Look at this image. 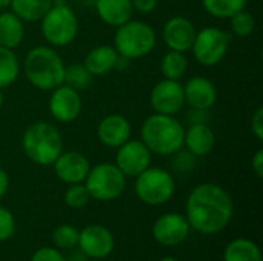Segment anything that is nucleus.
<instances>
[{
    "label": "nucleus",
    "mask_w": 263,
    "mask_h": 261,
    "mask_svg": "<svg viewBox=\"0 0 263 261\" xmlns=\"http://www.w3.org/2000/svg\"><path fill=\"white\" fill-rule=\"evenodd\" d=\"M142 142L157 155H173L183 148L185 129L174 115L151 114L142 125Z\"/></svg>",
    "instance_id": "2"
},
{
    "label": "nucleus",
    "mask_w": 263,
    "mask_h": 261,
    "mask_svg": "<svg viewBox=\"0 0 263 261\" xmlns=\"http://www.w3.org/2000/svg\"><path fill=\"white\" fill-rule=\"evenodd\" d=\"M186 69H188V58L185 52L170 49L160 60V71L165 75V78L180 80L186 74Z\"/></svg>",
    "instance_id": "25"
},
{
    "label": "nucleus",
    "mask_w": 263,
    "mask_h": 261,
    "mask_svg": "<svg viewBox=\"0 0 263 261\" xmlns=\"http://www.w3.org/2000/svg\"><path fill=\"white\" fill-rule=\"evenodd\" d=\"M92 77L94 75L85 68L83 63H72L69 66H65L63 83L80 92L92 83Z\"/></svg>",
    "instance_id": "28"
},
{
    "label": "nucleus",
    "mask_w": 263,
    "mask_h": 261,
    "mask_svg": "<svg viewBox=\"0 0 263 261\" xmlns=\"http://www.w3.org/2000/svg\"><path fill=\"white\" fill-rule=\"evenodd\" d=\"M251 132L257 140H263V108L259 106L251 117Z\"/></svg>",
    "instance_id": "34"
},
{
    "label": "nucleus",
    "mask_w": 263,
    "mask_h": 261,
    "mask_svg": "<svg viewBox=\"0 0 263 261\" xmlns=\"http://www.w3.org/2000/svg\"><path fill=\"white\" fill-rule=\"evenodd\" d=\"M159 261H179L177 258H174V257H163V258H160Z\"/></svg>",
    "instance_id": "39"
},
{
    "label": "nucleus",
    "mask_w": 263,
    "mask_h": 261,
    "mask_svg": "<svg viewBox=\"0 0 263 261\" xmlns=\"http://www.w3.org/2000/svg\"><path fill=\"white\" fill-rule=\"evenodd\" d=\"M126 177L114 163H100L89 169L85 186L91 198L99 202H111L122 195Z\"/></svg>",
    "instance_id": "8"
},
{
    "label": "nucleus",
    "mask_w": 263,
    "mask_h": 261,
    "mask_svg": "<svg viewBox=\"0 0 263 261\" xmlns=\"http://www.w3.org/2000/svg\"><path fill=\"white\" fill-rule=\"evenodd\" d=\"M223 261H262V254L254 242L237 238L227 246Z\"/></svg>",
    "instance_id": "24"
},
{
    "label": "nucleus",
    "mask_w": 263,
    "mask_h": 261,
    "mask_svg": "<svg viewBox=\"0 0 263 261\" xmlns=\"http://www.w3.org/2000/svg\"><path fill=\"white\" fill-rule=\"evenodd\" d=\"M25 38L23 20L18 18L12 11L0 12V46L15 49Z\"/></svg>",
    "instance_id": "22"
},
{
    "label": "nucleus",
    "mask_w": 263,
    "mask_h": 261,
    "mask_svg": "<svg viewBox=\"0 0 263 261\" xmlns=\"http://www.w3.org/2000/svg\"><path fill=\"white\" fill-rule=\"evenodd\" d=\"M131 137V123L125 115L111 114L97 125V138L102 145L117 149Z\"/></svg>",
    "instance_id": "18"
},
{
    "label": "nucleus",
    "mask_w": 263,
    "mask_h": 261,
    "mask_svg": "<svg viewBox=\"0 0 263 261\" xmlns=\"http://www.w3.org/2000/svg\"><path fill=\"white\" fill-rule=\"evenodd\" d=\"M48 108L54 120H57L59 123H71L80 115L82 97L79 91L63 83L52 89Z\"/></svg>",
    "instance_id": "12"
},
{
    "label": "nucleus",
    "mask_w": 263,
    "mask_h": 261,
    "mask_svg": "<svg viewBox=\"0 0 263 261\" xmlns=\"http://www.w3.org/2000/svg\"><path fill=\"white\" fill-rule=\"evenodd\" d=\"M151 151L142 140H128L117 148L116 166L125 177H137L151 166Z\"/></svg>",
    "instance_id": "10"
},
{
    "label": "nucleus",
    "mask_w": 263,
    "mask_h": 261,
    "mask_svg": "<svg viewBox=\"0 0 263 261\" xmlns=\"http://www.w3.org/2000/svg\"><path fill=\"white\" fill-rule=\"evenodd\" d=\"M15 232V220L14 215L6 209L0 206V243L9 240Z\"/></svg>",
    "instance_id": "32"
},
{
    "label": "nucleus",
    "mask_w": 263,
    "mask_h": 261,
    "mask_svg": "<svg viewBox=\"0 0 263 261\" xmlns=\"http://www.w3.org/2000/svg\"><path fill=\"white\" fill-rule=\"evenodd\" d=\"M94 6L99 18L109 26H120L129 22L134 12L131 0H96Z\"/></svg>",
    "instance_id": "21"
},
{
    "label": "nucleus",
    "mask_w": 263,
    "mask_h": 261,
    "mask_svg": "<svg viewBox=\"0 0 263 261\" xmlns=\"http://www.w3.org/2000/svg\"><path fill=\"white\" fill-rule=\"evenodd\" d=\"M157 43V35L153 26L142 20H129L117 26L114 35V48L120 57L126 60L142 58L148 55Z\"/></svg>",
    "instance_id": "5"
},
{
    "label": "nucleus",
    "mask_w": 263,
    "mask_h": 261,
    "mask_svg": "<svg viewBox=\"0 0 263 261\" xmlns=\"http://www.w3.org/2000/svg\"><path fill=\"white\" fill-rule=\"evenodd\" d=\"M216 145V135L214 131L205 123L197 122L193 123L183 135V146H186L188 152L196 157H205L208 155Z\"/></svg>",
    "instance_id": "19"
},
{
    "label": "nucleus",
    "mask_w": 263,
    "mask_h": 261,
    "mask_svg": "<svg viewBox=\"0 0 263 261\" xmlns=\"http://www.w3.org/2000/svg\"><path fill=\"white\" fill-rule=\"evenodd\" d=\"M205 11L216 18H230L245 9L247 0H202Z\"/></svg>",
    "instance_id": "27"
},
{
    "label": "nucleus",
    "mask_w": 263,
    "mask_h": 261,
    "mask_svg": "<svg viewBox=\"0 0 263 261\" xmlns=\"http://www.w3.org/2000/svg\"><path fill=\"white\" fill-rule=\"evenodd\" d=\"M251 166H253V171L256 172V175L259 178L263 177V149H257V152L254 154L253 160H251Z\"/></svg>",
    "instance_id": "36"
},
{
    "label": "nucleus",
    "mask_w": 263,
    "mask_h": 261,
    "mask_svg": "<svg viewBox=\"0 0 263 261\" xmlns=\"http://www.w3.org/2000/svg\"><path fill=\"white\" fill-rule=\"evenodd\" d=\"M231 31L239 37H248L256 31V20L251 12L242 9L233 17H230Z\"/></svg>",
    "instance_id": "29"
},
{
    "label": "nucleus",
    "mask_w": 263,
    "mask_h": 261,
    "mask_svg": "<svg viewBox=\"0 0 263 261\" xmlns=\"http://www.w3.org/2000/svg\"><path fill=\"white\" fill-rule=\"evenodd\" d=\"M82 254L91 258H106L114 249V237L109 229L100 225H91L79 232V243Z\"/></svg>",
    "instance_id": "14"
},
{
    "label": "nucleus",
    "mask_w": 263,
    "mask_h": 261,
    "mask_svg": "<svg viewBox=\"0 0 263 261\" xmlns=\"http://www.w3.org/2000/svg\"><path fill=\"white\" fill-rule=\"evenodd\" d=\"M190 234V223L185 215L170 212L159 217L153 226V237L163 246H177L186 240Z\"/></svg>",
    "instance_id": "13"
},
{
    "label": "nucleus",
    "mask_w": 263,
    "mask_h": 261,
    "mask_svg": "<svg viewBox=\"0 0 263 261\" xmlns=\"http://www.w3.org/2000/svg\"><path fill=\"white\" fill-rule=\"evenodd\" d=\"M54 5V0H11V11L23 22H39Z\"/></svg>",
    "instance_id": "23"
},
{
    "label": "nucleus",
    "mask_w": 263,
    "mask_h": 261,
    "mask_svg": "<svg viewBox=\"0 0 263 261\" xmlns=\"http://www.w3.org/2000/svg\"><path fill=\"white\" fill-rule=\"evenodd\" d=\"M136 195L140 202L151 206H160L171 200L176 191V182L170 172L160 168H148L136 177Z\"/></svg>",
    "instance_id": "7"
},
{
    "label": "nucleus",
    "mask_w": 263,
    "mask_h": 261,
    "mask_svg": "<svg viewBox=\"0 0 263 261\" xmlns=\"http://www.w3.org/2000/svg\"><path fill=\"white\" fill-rule=\"evenodd\" d=\"M52 165H54L55 175L63 183H68V185L85 182L91 169L89 160L83 154L76 152V151H66V152L62 151V154L55 158Z\"/></svg>",
    "instance_id": "16"
},
{
    "label": "nucleus",
    "mask_w": 263,
    "mask_h": 261,
    "mask_svg": "<svg viewBox=\"0 0 263 261\" xmlns=\"http://www.w3.org/2000/svg\"><path fill=\"white\" fill-rule=\"evenodd\" d=\"M11 5V0H0V12L2 11H6Z\"/></svg>",
    "instance_id": "38"
},
{
    "label": "nucleus",
    "mask_w": 263,
    "mask_h": 261,
    "mask_svg": "<svg viewBox=\"0 0 263 261\" xmlns=\"http://www.w3.org/2000/svg\"><path fill=\"white\" fill-rule=\"evenodd\" d=\"M131 3L134 11H139L140 14H149L157 8L159 0H131Z\"/></svg>",
    "instance_id": "35"
},
{
    "label": "nucleus",
    "mask_w": 263,
    "mask_h": 261,
    "mask_svg": "<svg viewBox=\"0 0 263 261\" xmlns=\"http://www.w3.org/2000/svg\"><path fill=\"white\" fill-rule=\"evenodd\" d=\"M8 186H9L8 174H6V171H5V169H2V168H0V198L6 194Z\"/></svg>",
    "instance_id": "37"
},
{
    "label": "nucleus",
    "mask_w": 263,
    "mask_h": 261,
    "mask_svg": "<svg viewBox=\"0 0 263 261\" xmlns=\"http://www.w3.org/2000/svg\"><path fill=\"white\" fill-rule=\"evenodd\" d=\"M2 105H3V94H2V89H0V108H2Z\"/></svg>",
    "instance_id": "40"
},
{
    "label": "nucleus",
    "mask_w": 263,
    "mask_h": 261,
    "mask_svg": "<svg viewBox=\"0 0 263 261\" xmlns=\"http://www.w3.org/2000/svg\"><path fill=\"white\" fill-rule=\"evenodd\" d=\"M20 72L17 54L12 49L0 46V89L11 86Z\"/></svg>",
    "instance_id": "26"
},
{
    "label": "nucleus",
    "mask_w": 263,
    "mask_h": 261,
    "mask_svg": "<svg viewBox=\"0 0 263 261\" xmlns=\"http://www.w3.org/2000/svg\"><path fill=\"white\" fill-rule=\"evenodd\" d=\"M149 103L157 114L176 115L185 105L183 85L179 80H160L151 91Z\"/></svg>",
    "instance_id": "11"
},
{
    "label": "nucleus",
    "mask_w": 263,
    "mask_h": 261,
    "mask_svg": "<svg viewBox=\"0 0 263 261\" xmlns=\"http://www.w3.org/2000/svg\"><path fill=\"white\" fill-rule=\"evenodd\" d=\"M197 31L194 23L182 15L170 18L163 25V31H162L166 46L171 51H179V52H186L191 49Z\"/></svg>",
    "instance_id": "15"
},
{
    "label": "nucleus",
    "mask_w": 263,
    "mask_h": 261,
    "mask_svg": "<svg viewBox=\"0 0 263 261\" xmlns=\"http://www.w3.org/2000/svg\"><path fill=\"white\" fill-rule=\"evenodd\" d=\"M54 245L62 249H72L79 243V231L71 225H60L52 232Z\"/></svg>",
    "instance_id": "30"
},
{
    "label": "nucleus",
    "mask_w": 263,
    "mask_h": 261,
    "mask_svg": "<svg viewBox=\"0 0 263 261\" xmlns=\"http://www.w3.org/2000/svg\"><path fill=\"white\" fill-rule=\"evenodd\" d=\"M119 54L114 46L111 45H99L92 48L83 60L85 68L92 74V75H106L112 69L117 68L119 65Z\"/></svg>",
    "instance_id": "20"
},
{
    "label": "nucleus",
    "mask_w": 263,
    "mask_h": 261,
    "mask_svg": "<svg viewBox=\"0 0 263 261\" xmlns=\"http://www.w3.org/2000/svg\"><path fill=\"white\" fill-rule=\"evenodd\" d=\"M185 212L191 229L213 235L222 232L230 225L234 205L230 194L222 186L202 183L190 192Z\"/></svg>",
    "instance_id": "1"
},
{
    "label": "nucleus",
    "mask_w": 263,
    "mask_h": 261,
    "mask_svg": "<svg viewBox=\"0 0 263 261\" xmlns=\"http://www.w3.org/2000/svg\"><path fill=\"white\" fill-rule=\"evenodd\" d=\"M22 149L32 163L49 166L62 154L63 138L52 123L35 122L25 129L22 135Z\"/></svg>",
    "instance_id": "4"
},
{
    "label": "nucleus",
    "mask_w": 263,
    "mask_h": 261,
    "mask_svg": "<svg viewBox=\"0 0 263 261\" xmlns=\"http://www.w3.org/2000/svg\"><path fill=\"white\" fill-rule=\"evenodd\" d=\"M185 103L196 111H208L217 100L216 85L206 77H193L183 85Z\"/></svg>",
    "instance_id": "17"
},
{
    "label": "nucleus",
    "mask_w": 263,
    "mask_h": 261,
    "mask_svg": "<svg viewBox=\"0 0 263 261\" xmlns=\"http://www.w3.org/2000/svg\"><path fill=\"white\" fill-rule=\"evenodd\" d=\"M79 34V18L72 8L62 2H54L42 17V35L52 48L71 45Z\"/></svg>",
    "instance_id": "6"
},
{
    "label": "nucleus",
    "mask_w": 263,
    "mask_h": 261,
    "mask_svg": "<svg viewBox=\"0 0 263 261\" xmlns=\"http://www.w3.org/2000/svg\"><path fill=\"white\" fill-rule=\"evenodd\" d=\"M63 200H65L66 206L74 208V209H80V208H85L88 205V202L91 200V195H89L85 185L76 183V185H71L66 189Z\"/></svg>",
    "instance_id": "31"
},
{
    "label": "nucleus",
    "mask_w": 263,
    "mask_h": 261,
    "mask_svg": "<svg viewBox=\"0 0 263 261\" xmlns=\"http://www.w3.org/2000/svg\"><path fill=\"white\" fill-rule=\"evenodd\" d=\"M230 34L223 29L208 26L196 34L191 51L197 63L202 66H216L225 58L230 48Z\"/></svg>",
    "instance_id": "9"
},
{
    "label": "nucleus",
    "mask_w": 263,
    "mask_h": 261,
    "mask_svg": "<svg viewBox=\"0 0 263 261\" xmlns=\"http://www.w3.org/2000/svg\"><path fill=\"white\" fill-rule=\"evenodd\" d=\"M31 261H66L65 257L54 248H42L32 254Z\"/></svg>",
    "instance_id": "33"
},
{
    "label": "nucleus",
    "mask_w": 263,
    "mask_h": 261,
    "mask_svg": "<svg viewBox=\"0 0 263 261\" xmlns=\"http://www.w3.org/2000/svg\"><path fill=\"white\" fill-rule=\"evenodd\" d=\"M23 71L28 82L42 91H52L63 85L65 63L51 46L32 48L23 62Z\"/></svg>",
    "instance_id": "3"
}]
</instances>
